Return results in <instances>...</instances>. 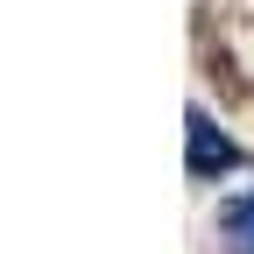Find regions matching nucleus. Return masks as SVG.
Segmentation results:
<instances>
[{"mask_svg":"<svg viewBox=\"0 0 254 254\" xmlns=\"http://www.w3.org/2000/svg\"><path fill=\"white\" fill-rule=\"evenodd\" d=\"M184 141H190V155H184L190 177H233V170H240V141H233L205 106H190V113H184Z\"/></svg>","mask_w":254,"mask_h":254,"instance_id":"nucleus-1","label":"nucleus"},{"mask_svg":"<svg viewBox=\"0 0 254 254\" xmlns=\"http://www.w3.org/2000/svg\"><path fill=\"white\" fill-rule=\"evenodd\" d=\"M226 240H233V254H254V198L226 205Z\"/></svg>","mask_w":254,"mask_h":254,"instance_id":"nucleus-2","label":"nucleus"}]
</instances>
